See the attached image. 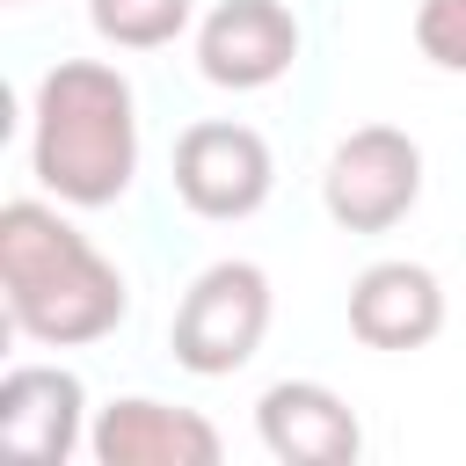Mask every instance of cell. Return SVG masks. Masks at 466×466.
<instances>
[{"mask_svg": "<svg viewBox=\"0 0 466 466\" xmlns=\"http://www.w3.org/2000/svg\"><path fill=\"white\" fill-rule=\"evenodd\" d=\"M0 291H7V320L51 350L102 342L131 306L116 262L36 197H15L0 211Z\"/></svg>", "mask_w": 466, "mask_h": 466, "instance_id": "obj_1", "label": "cell"}, {"mask_svg": "<svg viewBox=\"0 0 466 466\" xmlns=\"http://www.w3.org/2000/svg\"><path fill=\"white\" fill-rule=\"evenodd\" d=\"M29 167L58 204L102 211L138 175V102L131 80L102 58H58L36 80V131Z\"/></svg>", "mask_w": 466, "mask_h": 466, "instance_id": "obj_2", "label": "cell"}, {"mask_svg": "<svg viewBox=\"0 0 466 466\" xmlns=\"http://www.w3.org/2000/svg\"><path fill=\"white\" fill-rule=\"evenodd\" d=\"M269 335V277L262 262H211L175 306V364L197 379H233Z\"/></svg>", "mask_w": 466, "mask_h": 466, "instance_id": "obj_3", "label": "cell"}, {"mask_svg": "<svg viewBox=\"0 0 466 466\" xmlns=\"http://www.w3.org/2000/svg\"><path fill=\"white\" fill-rule=\"evenodd\" d=\"M422 197V146L400 124H364L328 153L320 204L342 233H386L415 211Z\"/></svg>", "mask_w": 466, "mask_h": 466, "instance_id": "obj_4", "label": "cell"}, {"mask_svg": "<svg viewBox=\"0 0 466 466\" xmlns=\"http://www.w3.org/2000/svg\"><path fill=\"white\" fill-rule=\"evenodd\" d=\"M269 182H277V160L255 124L204 116L175 138V197L197 218H248L269 204Z\"/></svg>", "mask_w": 466, "mask_h": 466, "instance_id": "obj_5", "label": "cell"}, {"mask_svg": "<svg viewBox=\"0 0 466 466\" xmlns=\"http://www.w3.org/2000/svg\"><path fill=\"white\" fill-rule=\"evenodd\" d=\"M291 58H299V22L284 0H218L197 29V73L233 95L284 80Z\"/></svg>", "mask_w": 466, "mask_h": 466, "instance_id": "obj_6", "label": "cell"}, {"mask_svg": "<svg viewBox=\"0 0 466 466\" xmlns=\"http://www.w3.org/2000/svg\"><path fill=\"white\" fill-rule=\"evenodd\" d=\"M255 430H262V451L284 466H350L364 451L350 400L320 379H277L255 400Z\"/></svg>", "mask_w": 466, "mask_h": 466, "instance_id": "obj_7", "label": "cell"}, {"mask_svg": "<svg viewBox=\"0 0 466 466\" xmlns=\"http://www.w3.org/2000/svg\"><path fill=\"white\" fill-rule=\"evenodd\" d=\"M87 451L102 466H218V430L197 408H167L146 393H124L95 415Z\"/></svg>", "mask_w": 466, "mask_h": 466, "instance_id": "obj_8", "label": "cell"}, {"mask_svg": "<svg viewBox=\"0 0 466 466\" xmlns=\"http://www.w3.org/2000/svg\"><path fill=\"white\" fill-rule=\"evenodd\" d=\"M80 415H87V393L66 364H15L0 379V444L15 459H36V466H58L80 451Z\"/></svg>", "mask_w": 466, "mask_h": 466, "instance_id": "obj_9", "label": "cell"}, {"mask_svg": "<svg viewBox=\"0 0 466 466\" xmlns=\"http://www.w3.org/2000/svg\"><path fill=\"white\" fill-rule=\"evenodd\" d=\"M444 328V284L422 262H371L350 284V335L364 350H422Z\"/></svg>", "mask_w": 466, "mask_h": 466, "instance_id": "obj_10", "label": "cell"}, {"mask_svg": "<svg viewBox=\"0 0 466 466\" xmlns=\"http://www.w3.org/2000/svg\"><path fill=\"white\" fill-rule=\"evenodd\" d=\"M87 22L116 51H160L189 29V0H87Z\"/></svg>", "mask_w": 466, "mask_h": 466, "instance_id": "obj_11", "label": "cell"}, {"mask_svg": "<svg viewBox=\"0 0 466 466\" xmlns=\"http://www.w3.org/2000/svg\"><path fill=\"white\" fill-rule=\"evenodd\" d=\"M415 51L444 73H466V0H422L415 7Z\"/></svg>", "mask_w": 466, "mask_h": 466, "instance_id": "obj_12", "label": "cell"}]
</instances>
